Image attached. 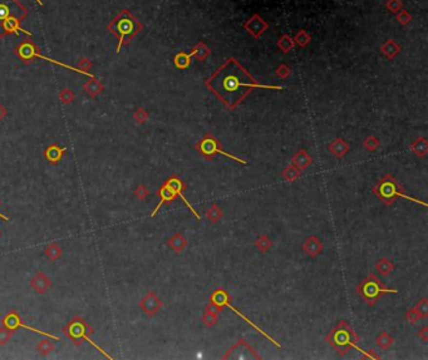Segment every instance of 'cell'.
<instances>
[{"instance_id":"cell-1","label":"cell","mask_w":428,"mask_h":360,"mask_svg":"<svg viewBox=\"0 0 428 360\" xmlns=\"http://www.w3.org/2000/svg\"><path fill=\"white\" fill-rule=\"evenodd\" d=\"M206 87L230 109L234 111L255 88L282 91V85L261 84L246 68L232 57L226 59L205 82Z\"/></svg>"},{"instance_id":"cell-2","label":"cell","mask_w":428,"mask_h":360,"mask_svg":"<svg viewBox=\"0 0 428 360\" xmlns=\"http://www.w3.org/2000/svg\"><path fill=\"white\" fill-rule=\"evenodd\" d=\"M108 29L109 32L113 33V34L116 35V38L118 39V45L116 52L120 53L122 45L128 44L129 41L132 40L136 35L143 29V25H142V24L128 12V10L124 9V10H121V12L112 19L111 23H109L108 25Z\"/></svg>"},{"instance_id":"cell-3","label":"cell","mask_w":428,"mask_h":360,"mask_svg":"<svg viewBox=\"0 0 428 360\" xmlns=\"http://www.w3.org/2000/svg\"><path fill=\"white\" fill-rule=\"evenodd\" d=\"M373 193L375 196L378 197L382 202H383L386 206H392L396 201V199L402 197L405 200H409V201L414 202V203H419L422 206H427L426 202L419 201V200L413 199V197L408 196L406 195L405 188L399 183V181L397 179H394L392 175H386L383 176L381 180H379L377 183L374 184L373 187Z\"/></svg>"},{"instance_id":"cell-4","label":"cell","mask_w":428,"mask_h":360,"mask_svg":"<svg viewBox=\"0 0 428 360\" xmlns=\"http://www.w3.org/2000/svg\"><path fill=\"white\" fill-rule=\"evenodd\" d=\"M94 331L93 329H92L91 325L85 321L83 318H81V316H74L73 319L68 322V324L64 326V329H63V334H64L65 337L73 342L74 345H82L83 342L87 341L89 342V344H92V345L97 349L100 353H102L104 357L108 358V359H113L112 355H109L107 351L103 350V349L101 348L100 345H97L96 342L92 341L89 335H92Z\"/></svg>"},{"instance_id":"cell-5","label":"cell","mask_w":428,"mask_h":360,"mask_svg":"<svg viewBox=\"0 0 428 360\" xmlns=\"http://www.w3.org/2000/svg\"><path fill=\"white\" fill-rule=\"evenodd\" d=\"M326 341L333 346V349L337 351L338 354L344 357L348 351H350V349L357 346L358 337L357 334L353 331V329L349 326L348 322L342 320L328 334Z\"/></svg>"},{"instance_id":"cell-6","label":"cell","mask_w":428,"mask_h":360,"mask_svg":"<svg viewBox=\"0 0 428 360\" xmlns=\"http://www.w3.org/2000/svg\"><path fill=\"white\" fill-rule=\"evenodd\" d=\"M357 293L366 300V302L369 306L377 304L379 299L386 294H397V289H389V287L384 286L378 278L374 274H369L367 276L361 284L357 286Z\"/></svg>"},{"instance_id":"cell-7","label":"cell","mask_w":428,"mask_h":360,"mask_svg":"<svg viewBox=\"0 0 428 360\" xmlns=\"http://www.w3.org/2000/svg\"><path fill=\"white\" fill-rule=\"evenodd\" d=\"M15 52H17V54L19 56V58H20L21 60L25 61V63H29L30 60H33V59H36V58H41V59H43V60L50 61V63H54V64L61 65V67H63V68H67V69L72 70V72H77V73L83 74V76H87V77H89V78L94 79L93 74L88 73L87 70L80 69V68L71 67V65L62 63V61L54 60V59H52V58H48V57H45V56H41V53L38 52V48H37L36 45H34V44H33L32 41H29V40H24L23 43H21L20 45L17 48V50H15Z\"/></svg>"},{"instance_id":"cell-8","label":"cell","mask_w":428,"mask_h":360,"mask_svg":"<svg viewBox=\"0 0 428 360\" xmlns=\"http://www.w3.org/2000/svg\"><path fill=\"white\" fill-rule=\"evenodd\" d=\"M196 149L206 158V160H212L215 155H223L226 156L227 158H231L232 161L238 162V163L247 164V161H245V160H241V158L236 157V156L224 151V149L221 148V144L220 142H219V140H216V138L214 137V135H211V133H207V135L204 136L203 140H199V143L196 144Z\"/></svg>"},{"instance_id":"cell-9","label":"cell","mask_w":428,"mask_h":360,"mask_svg":"<svg viewBox=\"0 0 428 360\" xmlns=\"http://www.w3.org/2000/svg\"><path fill=\"white\" fill-rule=\"evenodd\" d=\"M210 302H211V304H214V305H216V306L219 307V309H221V310H223L224 306H227V307H229V309H231V310L234 311L235 314H238V315L240 316V318L244 320V321H246L247 324L250 325V326H252V328L255 329V330H258L259 333L263 334V335H264V337L266 338V339H269V341L273 342L274 345L278 346V348H282V345H280L279 342H276L275 340L273 339V338L270 337V335H267V334L265 333V331H263V329H260L258 326V325H255L252 321H250L249 318H246V316L244 315V314H241L240 311H239L238 309H236V307H234L231 304H230V295L227 293H226V291L224 289L215 290L214 293H212L211 298H210Z\"/></svg>"},{"instance_id":"cell-10","label":"cell","mask_w":428,"mask_h":360,"mask_svg":"<svg viewBox=\"0 0 428 360\" xmlns=\"http://www.w3.org/2000/svg\"><path fill=\"white\" fill-rule=\"evenodd\" d=\"M28 17V9L19 0H0V32L4 21L9 18L23 20Z\"/></svg>"},{"instance_id":"cell-11","label":"cell","mask_w":428,"mask_h":360,"mask_svg":"<svg viewBox=\"0 0 428 360\" xmlns=\"http://www.w3.org/2000/svg\"><path fill=\"white\" fill-rule=\"evenodd\" d=\"M0 324L4 325V326H6V328L13 329V330H17V329H19V328H23V329H27V330H29V331H33V333L39 334V335H44V337L50 338V339L59 340V337H57V335L49 334V333H47V331H41V330H39V329L33 328V326H29V325L24 324V322L21 321L20 315H19V314L17 313L15 310H10L9 313L6 314L3 319H1Z\"/></svg>"},{"instance_id":"cell-12","label":"cell","mask_w":428,"mask_h":360,"mask_svg":"<svg viewBox=\"0 0 428 360\" xmlns=\"http://www.w3.org/2000/svg\"><path fill=\"white\" fill-rule=\"evenodd\" d=\"M244 30L249 33L254 39H260L265 32L269 29V24L259 14H254L249 18L243 25Z\"/></svg>"},{"instance_id":"cell-13","label":"cell","mask_w":428,"mask_h":360,"mask_svg":"<svg viewBox=\"0 0 428 360\" xmlns=\"http://www.w3.org/2000/svg\"><path fill=\"white\" fill-rule=\"evenodd\" d=\"M162 300L157 296L155 291H148L140 301L141 310L146 314L148 318H152L162 309Z\"/></svg>"},{"instance_id":"cell-14","label":"cell","mask_w":428,"mask_h":360,"mask_svg":"<svg viewBox=\"0 0 428 360\" xmlns=\"http://www.w3.org/2000/svg\"><path fill=\"white\" fill-rule=\"evenodd\" d=\"M52 285H53V282L44 271H37L30 279V287L39 295L47 293L52 287Z\"/></svg>"},{"instance_id":"cell-15","label":"cell","mask_w":428,"mask_h":360,"mask_svg":"<svg viewBox=\"0 0 428 360\" xmlns=\"http://www.w3.org/2000/svg\"><path fill=\"white\" fill-rule=\"evenodd\" d=\"M164 182H166V183H167L168 186H170V187L172 188L173 191H175V193L177 195V197H180L182 201L185 202V205L187 206V207L190 208L191 212H192V214H194L195 216L197 217V220H201V216H200L196 211L194 210V207L191 206V203L187 201V199L185 197V195H183V192H185V190H186V186H185V183L182 182V180L180 179V177H177V176H171L170 179H167Z\"/></svg>"},{"instance_id":"cell-16","label":"cell","mask_w":428,"mask_h":360,"mask_svg":"<svg viewBox=\"0 0 428 360\" xmlns=\"http://www.w3.org/2000/svg\"><path fill=\"white\" fill-rule=\"evenodd\" d=\"M65 151H67V148H65V147H61L59 144L54 143V144H50V146H48L47 148H45V151L43 155H44V157H45V160L48 161V163L53 164V166H57V164L61 163V161H62L63 157H64Z\"/></svg>"},{"instance_id":"cell-17","label":"cell","mask_w":428,"mask_h":360,"mask_svg":"<svg viewBox=\"0 0 428 360\" xmlns=\"http://www.w3.org/2000/svg\"><path fill=\"white\" fill-rule=\"evenodd\" d=\"M157 195L160 196V200H161V201H160L159 205L155 207L153 212L151 214V217L156 216V214L159 212V210L162 207V205H164V203H171V202L175 201V199L177 197V195L175 193V191H173L172 188H171L170 186L166 183V182H164L161 187H160V190L157 191Z\"/></svg>"},{"instance_id":"cell-18","label":"cell","mask_w":428,"mask_h":360,"mask_svg":"<svg viewBox=\"0 0 428 360\" xmlns=\"http://www.w3.org/2000/svg\"><path fill=\"white\" fill-rule=\"evenodd\" d=\"M303 249H304L306 255H309L310 258H317L318 255L322 254L323 243L318 237L310 236L305 240L304 245H303Z\"/></svg>"},{"instance_id":"cell-19","label":"cell","mask_w":428,"mask_h":360,"mask_svg":"<svg viewBox=\"0 0 428 360\" xmlns=\"http://www.w3.org/2000/svg\"><path fill=\"white\" fill-rule=\"evenodd\" d=\"M311 162H313V158L305 149H300L299 152H296L291 158V164L298 167L299 170L308 168V166H310Z\"/></svg>"},{"instance_id":"cell-20","label":"cell","mask_w":428,"mask_h":360,"mask_svg":"<svg viewBox=\"0 0 428 360\" xmlns=\"http://www.w3.org/2000/svg\"><path fill=\"white\" fill-rule=\"evenodd\" d=\"M328 149H329V152L334 156V157L342 158V157H344L346 153H348L349 146L346 140H343V138H337V140H334L330 144H329Z\"/></svg>"},{"instance_id":"cell-21","label":"cell","mask_w":428,"mask_h":360,"mask_svg":"<svg viewBox=\"0 0 428 360\" xmlns=\"http://www.w3.org/2000/svg\"><path fill=\"white\" fill-rule=\"evenodd\" d=\"M381 52L386 58H388L389 60H393L401 52V45L397 44L393 39H388V40L384 41L381 45Z\"/></svg>"},{"instance_id":"cell-22","label":"cell","mask_w":428,"mask_h":360,"mask_svg":"<svg viewBox=\"0 0 428 360\" xmlns=\"http://www.w3.org/2000/svg\"><path fill=\"white\" fill-rule=\"evenodd\" d=\"M220 311H221V309H219L216 305H214L210 302V304L207 305V307H206L205 313H204V315H203L204 324H205L207 328H211V326H214V325L217 322V314L220 313Z\"/></svg>"},{"instance_id":"cell-23","label":"cell","mask_w":428,"mask_h":360,"mask_svg":"<svg viewBox=\"0 0 428 360\" xmlns=\"http://www.w3.org/2000/svg\"><path fill=\"white\" fill-rule=\"evenodd\" d=\"M210 54H211V49H210L204 41H199V43L192 48V52L190 53V56L192 57V58H196L197 60L200 61H205L206 59L210 57Z\"/></svg>"},{"instance_id":"cell-24","label":"cell","mask_w":428,"mask_h":360,"mask_svg":"<svg viewBox=\"0 0 428 360\" xmlns=\"http://www.w3.org/2000/svg\"><path fill=\"white\" fill-rule=\"evenodd\" d=\"M410 151L419 158H423L428 153V142L425 137H419L410 144Z\"/></svg>"},{"instance_id":"cell-25","label":"cell","mask_w":428,"mask_h":360,"mask_svg":"<svg viewBox=\"0 0 428 360\" xmlns=\"http://www.w3.org/2000/svg\"><path fill=\"white\" fill-rule=\"evenodd\" d=\"M167 245L170 246L173 251L181 252L183 251L186 246H187V240H186V237H183V235L182 234H175L172 237L168 239Z\"/></svg>"},{"instance_id":"cell-26","label":"cell","mask_w":428,"mask_h":360,"mask_svg":"<svg viewBox=\"0 0 428 360\" xmlns=\"http://www.w3.org/2000/svg\"><path fill=\"white\" fill-rule=\"evenodd\" d=\"M44 254L48 260L57 261L62 258L63 249L59 246L58 242H50L48 243V246L44 249Z\"/></svg>"},{"instance_id":"cell-27","label":"cell","mask_w":428,"mask_h":360,"mask_svg":"<svg viewBox=\"0 0 428 360\" xmlns=\"http://www.w3.org/2000/svg\"><path fill=\"white\" fill-rule=\"evenodd\" d=\"M54 350H56V345H54V342H52L50 338L49 339H41L37 345V351L41 357H48Z\"/></svg>"},{"instance_id":"cell-28","label":"cell","mask_w":428,"mask_h":360,"mask_svg":"<svg viewBox=\"0 0 428 360\" xmlns=\"http://www.w3.org/2000/svg\"><path fill=\"white\" fill-rule=\"evenodd\" d=\"M191 58H192V57H191L190 54H187V53L180 52L179 54H176V56H175V58H173L175 67L179 68V69H182V70L187 69V68L190 67V64H191Z\"/></svg>"},{"instance_id":"cell-29","label":"cell","mask_w":428,"mask_h":360,"mask_svg":"<svg viewBox=\"0 0 428 360\" xmlns=\"http://www.w3.org/2000/svg\"><path fill=\"white\" fill-rule=\"evenodd\" d=\"M278 47L279 49L282 50L284 54H287V53L290 52V50L294 49L295 47V43H294V39L291 38L290 35L284 34L280 37V39L278 40Z\"/></svg>"},{"instance_id":"cell-30","label":"cell","mask_w":428,"mask_h":360,"mask_svg":"<svg viewBox=\"0 0 428 360\" xmlns=\"http://www.w3.org/2000/svg\"><path fill=\"white\" fill-rule=\"evenodd\" d=\"M375 270L383 276L389 275L390 272L394 270V265L392 263V261H389L388 259H381L378 262L375 263Z\"/></svg>"},{"instance_id":"cell-31","label":"cell","mask_w":428,"mask_h":360,"mask_svg":"<svg viewBox=\"0 0 428 360\" xmlns=\"http://www.w3.org/2000/svg\"><path fill=\"white\" fill-rule=\"evenodd\" d=\"M293 39H294V43L298 44L299 47L305 48V47H306V45H309V44H310L311 35L309 34L308 32H305L304 29H300L299 32H298L295 35H294Z\"/></svg>"},{"instance_id":"cell-32","label":"cell","mask_w":428,"mask_h":360,"mask_svg":"<svg viewBox=\"0 0 428 360\" xmlns=\"http://www.w3.org/2000/svg\"><path fill=\"white\" fill-rule=\"evenodd\" d=\"M300 173H302V170H299L298 167L295 166H287L284 171H283V177H284L285 181H289V182H294L300 177Z\"/></svg>"},{"instance_id":"cell-33","label":"cell","mask_w":428,"mask_h":360,"mask_svg":"<svg viewBox=\"0 0 428 360\" xmlns=\"http://www.w3.org/2000/svg\"><path fill=\"white\" fill-rule=\"evenodd\" d=\"M375 342H377V345H378L379 348H382L386 350V349L389 348L393 342H394V339H393V338L390 337L388 333H386V331H382L378 337H377V339H375Z\"/></svg>"},{"instance_id":"cell-34","label":"cell","mask_w":428,"mask_h":360,"mask_svg":"<svg viewBox=\"0 0 428 360\" xmlns=\"http://www.w3.org/2000/svg\"><path fill=\"white\" fill-rule=\"evenodd\" d=\"M206 217H207L210 222H217L223 217V211H221V208L219 206L214 203V205L210 206V208L206 211Z\"/></svg>"},{"instance_id":"cell-35","label":"cell","mask_w":428,"mask_h":360,"mask_svg":"<svg viewBox=\"0 0 428 360\" xmlns=\"http://www.w3.org/2000/svg\"><path fill=\"white\" fill-rule=\"evenodd\" d=\"M13 335H14V330L13 329L6 328V326L1 325L0 326V346L6 345L13 338Z\"/></svg>"},{"instance_id":"cell-36","label":"cell","mask_w":428,"mask_h":360,"mask_svg":"<svg viewBox=\"0 0 428 360\" xmlns=\"http://www.w3.org/2000/svg\"><path fill=\"white\" fill-rule=\"evenodd\" d=\"M255 245L261 252H266L267 250L271 247V245H273V243H271V241H270L269 237L265 236V235H263V236H260L258 240L255 241Z\"/></svg>"},{"instance_id":"cell-37","label":"cell","mask_w":428,"mask_h":360,"mask_svg":"<svg viewBox=\"0 0 428 360\" xmlns=\"http://www.w3.org/2000/svg\"><path fill=\"white\" fill-rule=\"evenodd\" d=\"M414 310L417 311V314L419 315L421 319H426L428 316V302H427V299H422L416 306L413 307Z\"/></svg>"},{"instance_id":"cell-38","label":"cell","mask_w":428,"mask_h":360,"mask_svg":"<svg viewBox=\"0 0 428 360\" xmlns=\"http://www.w3.org/2000/svg\"><path fill=\"white\" fill-rule=\"evenodd\" d=\"M363 146H364V148L367 149V151L374 152L375 149H378V147H379L378 138L374 137V136H369V137H367L366 140H364Z\"/></svg>"},{"instance_id":"cell-39","label":"cell","mask_w":428,"mask_h":360,"mask_svg":"<svg viewBox=\"0 0 428 360\" xmlns=\"http://www.w3.org/2000/svg\"><path fill=\"white\" fill-rule=\"evenodd\" d=\"M386 8H387L390 13L397 14V13H398L399 10H402V8H403V1H402V0H388V3L386 4Z\"/></svg>"},{"instance_id":"cell-40","label":"cell","mask_w":428,"mask_h":360,"mask_svg":"<svg viewBox=\"0 0 428 360\" xmlns=\"http://www.w3.org/2000/svg\"><path fill=\"white\" fill-rule=\"evenodd\" d=\"M397 20L402 24V25H408L412 20V15L407 12V10H399L397 13Z\"/></svg>"},{"instance_id":"cell-41","label":"cell","mask_w":428,"mask_h":360,"mask_svg":"<svg viewBox=\"0 0 428 360\" xmlns=\"http://www.w3.org/2000/svg\"><path fill=\"white\" fill-rule=\"evenodd\" d=\"M93 80H94L93 83L91 82V83H88V84H85V89L88 91V93L91 94V96L94 97L96 94H98L101 91H102V87H101L100 83L97 82V79L94 78Z\"/></svg>"},{"instance_id":"cell-42","label":"cell","mask_w":428,"mask_h":360,"mask_svg":"<svg viewBox=\"0 0 428 360\" xmlns=\"http://www.w3.org/2000/svg\"><path fill=\"white\" fill-rule=\"evenodd\" d=\"M133 193H135V196L137 197L138 200L143 201V200H146V197L150 195V191L147 190V187L144 184H140V186H137V188L133 191Z\"/></svg>"},{"instance_id":"cell-43","label":"cell","mask_w":428,"mask_h":360,"mask_svg":"<svg viewBox=\"0 0 428 360\" xmlns=\"http://www.w3.org/2000/svg\"><path fill=\"white\" fill-rule=\"evenodd\" d=\"M290 74H291V70L286 64H280L278 68H276V76H278L279 78L285 79L290 76Z\"/></svg>"},{"instance_id":"cell-44","label":"cell","mask_w":428,"mask_h":360,"mask_svg":"<svg viewBox=\"0 0 428 360\" xmlns=\"http://www.w3.org/2000/svg\"><path fill=\"white\" fill-rule=\"evenodd\" d=\"M59 97H61V100H62L64 104H68V103H71L72 100H74V94L72 93L69 89H64Z\"/></svg>"},{"instance_id":"cell-45","label":"cell","mask_w":428,"mask_h":360,"mask_svg":"<svg viewBox=\"0 0 428 360\" xmlns=\"http://www.w3.org/2000/svg\"><path fill=\"white\" fill-rule=\"evenodd\" d=\"M135 120H137L138 123H144L147 120H148V113H147L144 109H138V111L135 113Z\"/></svg>"},{"instance_id":"cell-46","label":"cell","mask_w":428,"mask_h":360,"mask_svg":"<svg viewBox=\"0 0 428 360\" xmlns=\"http://www.w3.org/2000/svg\"><path fill=\"white\" fill-rule=\"evenodd\" d=\"M406 318H407L408 321L412 322V324H414V322L418 321V320L421 319V318H419V315H418V314H417V311L414 310V309H410V310H408L407 314H406Z\"/></svg>"},{"instance_id":"cell-47","label":"cell","mask_w":428,"mask_h":360,"mask_svg":"<svg viewBox=\"0 0 428 360\" xmlns=\"http://www.w3.org/2000/svg\"><path fill=\"white\" fill-rule=\"evenodd\" d=\"M355 349H358V350H359V351H362V353H363V357L364 358H368V359H381V357H379L378 354H375V353L373 350H369V351H368V353H367V351L362 350V349H359V348H358V346H355Z\"/></svg>"},{"instance_id":"cell-48","label":"cell","mask_w":428,"mask_h":360,"mask_svg":"<svg viewBox=\"0 0 428 360\" xmlns=\"http://www.w3.org/2000/svg\"><path fill=\"white\" fill-rule=\"evenodd\" d=\"M418 338L422 340V341H427L428 340V328H423L422 330L419 331Z\"/></svg>"},{"instance_id":"cell-49","label":"cell","mask_w":428,"mask_h":360,"mask_svg":"<svg viewBox=\"0 0 428 360\" xmlns=\"http://www.w3.org/2000/svg\"><path fill=\"white\" fill-rule=\"evenodd\" d=\"M6 116V111H5V108H4V107H1V105H0V120H3L4 117H5Z\"/></svg>"},{"instance_id":"cell-50","label":"cell","mask_w":428,"mask_h":360,"mask_svg":"<svg viewBox=\"0 0 428 360\" xmlns=\"http://www.w3.org/2000/svg\"><path fill=\"white\" fill-rule=\"evenodd\" d=\"M0 219H3L4 221H5V222H8V221H9V217L5 216V215L1 214V212H0Z\"/></svg>"},{"instance_id":"cell-51","label":"cell","mask_w":428,"mask_h":360,"mask_svg":"<svg viewBox=\"0 0 428 360\" xmlns=\"http://www.w3.org/2000/svg\"><path fill=\"white\" fill-rule=\"evenodd\" d=\"M36 1L39 4V5H43V1H41V0H36Z\"/></svg>"},{"instance_id":"cell-52","label":"cell","mask_w":428,"mask_h":360,"mask_svg":"<svg viewBox=\"0 0 428 360\" xmlns=\"http://www.w3.org/2000/svg\"><path fill=\"white\" fill-rule=\"evenodd\" d=\"M0 236H1V230H0Z\"/></svg>"}]
</instances>
